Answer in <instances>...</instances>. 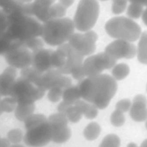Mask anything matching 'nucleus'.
Returning <instances> with one entry per match:
<instances>
[{"mask_svg": "<svg viewBox=\"0 0 147 147\" xmlns=\"http://www.w3.org/2000/svg\"><path fill=\"white\" fill-rule=\"evenodd\" d=\"M24 122L26 131L23 140L27 146L42 147L51 141V127L44 114H33Z\"/></svg>", "mask_w": 147, "mask_h": 147, "instance_id": "nucleus-3", "label": "nucleus"}, {"mask_svg": "<svg viewBox=\"0 0 147 147\" xmlns=\"http://www.w3.org/2000/svg\"><path fill=\"white\" fill-rule=\"evenodd\" d=\"M105 28L111 37L131 42L139 39L142 33L139 25L133 20L123 16L110 19L106 22Z\"/></svg>", "mask_w": 147, "mask_h": 147, "instance_id": "nucleus-5", "label": "nucleus"}, {"mask_svg": "<svg viewBox=\"0 0 147 147\" xmlns=\"http://www.w3.org/2000/svg\"><path fill=\"white\" fill-rule=\"evenodd\" d=\"M128 0H113L111 6L112 12L114 14L122 13L126 9Z\"/></svg>", "mask_w": 147, "mask_h": 147, "instance_id": "nucleus-34", "label": "nucleus"}, {"mask_svg": "<svg viewBox=\"0 0 147 147\" xmlns=\"http://www.w3.org/2000/svg\"><path fill=\"white\" fill-rule=\"evenodd\" d=\"M0 138H1V137H0Z\"/></svg>", "mask_w": 147, "mask_h": 147, "instance_id": "nucleus-51", "label": "nucleus"}, {"mask_svg": "<svg viewBox=\"0 0 147 147\" xmlns=\"http://www.w3.org/2000/svg\"><path fill=\"white\" fill-rule=\"evenodd\" d=\"M7 16L9 26L5 34L11 40L24 42L30 38L41 37L42 24L33 17L25 15L23 7Z\"/></svg>", "mask_w": 147, "mask_h": 147, "instance_id": "nucleus-2", "label": "nucleus"}, {"mask_svg": "<svg viewBox=\"0 0 147 147\" xmlns=\"http://www.w3.org/2000/svg\"><path fill=\"white\" fill-rule=\"evenodd\" d=\"M140 147H147V138L144 140V141L141 143Z\"/></svg>", "mask_w": 147, "mask_h": 147, "instance_id": "nucleus-42", "label": "nucleus"}, {"mask_svg": "<svg viewBox=\"0 0 147 147\" xmlns=\"http://www.w3.org/2000/svg\"><path fill=\"white\" fill-rule=\"evenodd\" d=\"M74 1L75 0H59V3L67 9L74 3Z\"/></svg>", "mask_w": 147, "mask_h": 147, "instance_id": "nucleus-38", "label": "nucleus"}, {"mask_svg": "<svg viewBox=\"0 0 147 147\" xmlns=\"http://www.w3.org/2000/svg\"><path fill=\"white\" fill-rule=\"evenodd\" d=\"M67 12V9L60 3H53L49 10V15L51 18H63Z\"/></svg>", "mask_w": 147, "mask_h": 147, "instance_id": "nucleus-30", "label": "nucleus"}, {"mask_svg": "<svg viewBox=\"0 0 147 147\" xmlns=\"http://www.w3.org/2000/svg\"><path fill=\"white\" fill-rule=\"evenodd\" d=\"M63 90L61 88L54 87L48 90L47 94V98L51 102H57L62 98V95Z\"/></svg>", "mask_w": 147, "mask_h": 147, "instance_id": "nucleus-35", "label": "nucleus"}, {"mask_svg": "<svg viewBox=\"0 0 147 147\" xmlns=\"http://www.w3.org/2000/svg\"><path fill=\"white\" fill-rule=\"evenodd\" d=\"M101 131L100 125L96 122H91L88 123L83 130V136L88 141L96 139Z\"/></svg>", "mask_w": 147, "mask_h": 147, "instance_id": "nucleus-24", "label": "nucleus"}, {"mask_svg": "<svg viewBox=\"0 0 147 147\" xmlns=\"http://www.w3.org/2000/svg\"><path fill=\"white\" fill-rule=\"evenodd\" d=\"M10 147H24L23 145L20 144H13L10 146Z\"/></svg>", "mask_w": 147, "mask_h": 147, "instance_id": "nucleus-45", "label": "nucleus"}, {"mask_svg": "<svg viewBox=\"0 0 147 147\" xmlns=\"http://www.w3.org/2000/svg\"><path fill=\"white\" fill-rule=\"evenodd\" d=\"M1 95H0V101H1Z\"/></svg>", "mask_w": 147, "mask_h": 147, "instance_id": "nucleus-49", "label": "nucleus"}, {"mask_svg": "<svg viewBox=\"0 0 147 147\" xmlns=\"http://www.w3.org/2000/svg\"><path fill=\"white\" fill-rule=\"evenodd\" d=\"M146 91H147V84H146Z\"/></svg>", "mask_w": 147, "mask_h": 147, "instance_id": "nucleus-50", "label": "nucleus"}, {"mask_svg": "<svg viewBox=\"0 0 147 147\" xmlns=\"http://www.w3.org/2000/svg\"><path fill=\"white\" fill-rule=\"evenodd\" d=\"M80 98L81 95L78 85L71 86L63 90V101L69 105H74Z\"/></svg>", "mask_w": 147, "mask_h": 147, "instance_id": "nucleus-21", "label": "nucleus"}, {"mask_svg": "<svg viewBox=\"0 0 147 147\" xmlns=\"http://www.w3.org/2000/svg\"><path fill=\"white\" fill-rule=\"evenodd\" d=\"M121 140L118 136L109 134L102 140L99 147H120Z\"/></svg>", "mask_w": 147, "mask_h": 147, "instance_id": "nucleus-29", "label": "nucleus"}, {"mask_svg": "<svg viewBox=\"0 0 147 147\" xmlns=\"http://www.w3.org/2000/svg\"><path fill=\"white\" fill-rule=\"evenodd\" d=\"M68 121L72 123L78 122L82 117V113L74 105H69L66 109L64 114Z\"/></svg>", "mask_w": 147, "mask_h": 147, "instance_id": "nucleus-26", "label": "nucleus"}, {"mask_svg": "<svg viewBox=\"0 0 147 147\" xmlns=\"http://www.w3.org/2000/svg\"><path fill=\"white\" fill-rule=\"evenodd\" d=\"M141 17H142V21H143L144 24L146 26H147V7L144 10V12L142 13V15Z\"/></svg>", "mask_w": 147, "mask_h": 147, "instance_id": "nucleus-41", "label": "nucleus"}, {"mask_svg": "<svg viewBox=\"0 0 147 147\" xmlns=\"http://www.w3.org/2000/svg\"><path fill=\"white\" fill-rule=\"evenodd\" d=\"M42 74L43 73L39 72L33 67L30 66L21 69L20 76L25 78L38 87L39 82Z\"/></svg>", "mask_w": 147, "mask_h": 147, "instance_id": "nucleus-22", "label": "nucleus"}, {"mask_svg": "<svg viewBox=\"0 0 147 147\" xmlns=\"http://www.w3.org/2000/svg\"><path fill=\"white\" fill-rule=\"evenodd\" d=\"M75 29L73 21L69 18H51L42 23L41 37L47 44L59 47L69 40Z\"/></svg>", "mask_w": 147, "mask_h": 147, "instance_id": "nucleus-4", "label": "nucleus"}, {"mask_svg": "<svg viewBox=\"0 0 147 147\" xmlns=\"http://www.w3.org/2000/svg\"><path fill=\"white\" fill-rule=\"evenodd\" d=\"M137 56L141 63L147 65V30L141 33L139 38Z\"/></svg>", "mask_w": 147, "mask_h": 147, "instance_id": "nucleus-19", "label": "nucleus"}, {"mask_svg": "<svg viewBox=\"0 0 147 147\" xmlns=\"http://www.w3.org/2000/svg\"><path fill=\"white\" fill-rule=\"evenodd\" d=\"M74 105L87 119H92L95 118L98 114V109L94 105L85 100L79 99Z\"/></svg>", "mask_w": 147, "mask_h": 147, "instance_id": "nucleus-18", "label": "nucleus"}, {"mask_svg": "<svg viewBox=\"0 0 147 147\" xmlns=\"http://www.w3.org/2000/svg\"><path fill=\"white\" fill-rule=\"evenodd\" d=\"M100 1H108V0H100Z\"/></svg>", "mask_w": 147, "mask_h": 147, "instance_id": "nucleus-48", "label": "nucleus"}, {"mask_svg": "<svg viewBox=\"0 0 147 147\" xmlns=\"http://www.w3.org/2000/svg\"><path fill=\"white\" fill-rule=\"evenodd\" d=\"M10 142L7 138H0V147H10Z\"/></svg>", "mask_w": 147, "mask_h": 147, "instance_id": "nucleus-39", "label": "nucleus"}, {"mask_svg": "<svg viewBox=\"0 0 147 147\" xmlns=\"http://www.w3.org/2000/svg\"><path fill=\"white\" fill-rule=\"evenodd\" d=\"M7 138L13 144H19L24 138V134L19 129H13L9 130L7 134Z\"/></svg>", "mask_w": 147, "mask_h": 147, "instance_id": "nucleus-32", "label": "nucleus"}, {"mask_svg": "<svg viewBox=\"0 0 147 147\" xmlns=\"http://www.w3.org/2000/svg\"><path fill=\"white\" fill-rule=\"evenodd\" d=\"M145 127H146V129H147V119L146 120V122H145Z\"/></svg>", "mask_w": 147, "mask_h": 147, "instance_id": "nucleus-46", "label": "nucleus"}, {"mask_svg": "<svg viewBox=\"0 0 147 147\" xmlns=\"http://www.w3.org/2000/svg\"><path fill=\"white\" fill-rule=\"evenodd\" d=\"M56 0H34L31 2L33 16L44 23L51 19L49 10Z\"/></svg>", "mask_w": 147, "mask_h": 147, "instance_id": "nucleus-17", "label": "nucleus"}, {"mask_svg": "<svg viewBox=\"0 0 147 147\" xmlns=\"http://www.w3.org/2000/svg\"><path fill=\"white\" fill-rule=\"evenodd\" d=\"M130 115L136 122H143L147 119V99L141 94L137 95L133 99L130 109Z\"/></svg>", "mask_w": 147, "mask_h": 147, "instance_id": "nucleus-15", "label": "nucleus"}, {"mask_svg": "<svg viewBox=\"0 0 147 147\" xmlns=\"http://www.w3.org/2000/svg\"><path fill=\"white\" fill-rule=\"evenodd\" d=\"M4 57L9 65L16 69H23L32 65V52L24 44L10 50Z\"/></svg>", "mask_w": 147, "mask_h": 147, "instance_id": "nucleus-11", "label": "nucleus"}, {"mask_svg": "<svg viewBox=\"0 0 147 147\" xmlns=\"http://www.w3.org/2000/svg\"><path fill=\"white\" fill-rule=\"evenodd\" d=\"M17 69L9 65L0 74V95L10 96L12 87L16 80Z\"/></svg>", "mask_w": 147, "mask_h": 147, "instance_id": "nucleus-16", "label": "nucleus"}, {"mask_svg": "<svg viewBox=\"0 0 147 147\" xmlns=\"http://www.w3.org/2000/svg\"><path fill=\"white\" fill-rule=\"evenodd\" d=\"M17 103L11 96H6L0 101V108L3 112L11 113L14 111Z\"/></svg>", "mask_w": 147, "mask_h": 147, "instance_id": "nucleus-28", "label": "nucleus"}, {"mask_svg": "<svg viewBox=\"0 0 147 147\" xmlns=\"http://www.w3.org/2000/svg\"><path fill=\"white\" fill-rule=\"evenodd\" d=\"M24 45L32 52L44 48V41L38 37H34L27 40L23 42Z\"/></svg>", "mask_w": 147, "mask_h": 147, "instance_id": "nucleus-31", "label": "nucleus"}, {"mask_svg": "<svg viewBox=\"0 0 147 147\" xmlns=\"http://www.w3.org/2000/svg\"><path fill=\"white\" fill-rule=\"evenodd\" d=\"M105 52L115 59H132L137 55V48L131 42L116 39L105 49Z\"/></svg>", "mask_w": 147, "mask_h": 147, "instance_id": "nucleus-13", "label": "nucleus"}, {"mask_svg": "<svg viewBox=\"0 0 147 147\" xmlns=\"http://www.w3.org/2000/svg\"><path fill=\"white\" fill-rule=\"evenodd\" d=\"M8 26V16L2 9H0V37L5 33Z\"/></svg>", "mask_w": 147, "mask_h": 147, "instance_id": "nucleus-36", "label": "nucleus"}, {"mask_svg": "<svg viewBox=\"0 0 147 147\" xmlns=\"http://www.w3.org/2000/svg\"><path fill=\"white\" fill-rule=\"evenodd\" d=\"M116 60L105 51L96 55H90L83 63V69L86 77H92L102 74L116 64Z\"/></svg>", "mask_w": 147, "mask_h": 147, "instance_id": "nucleus-8", "label": "nucleus"}, {"mask_svg": "<svg viewBox=\"0 0 147 147\" xmlns=\"http://www.w3.org/2000/svg\"><path fill=\"white\" fill-rule=\"evenodd\" d=\"M72 86L71 79L62 74L59 70L52 68L42 74L38 87L45 91L59 87L63 90Z\"/></svg>", "mask_w": 147, "mask_h": 147, "instance_id": "nucleus-12", "label": "nucleus"}, {"mask_svg": "<svg viewBox=\"0 0 147 147\" xmlns=\"http://www.w3.org/2000/svg\"><path fill=\"white\" fill-rule=\"evenodd\" d=\"M99 14V5L97 0H80L72 20L75 29L82 32L91 30Z\"/></svg>", "mask_w": 147, "mask_h": 147, "instance_id": "nucleus-6", "label": "nucleus"}, {"mask_svg": "<svg viewBox=\"0 0 147 147\" xmlns=\"http://www.w3.org/2000/svg\"><path fill=\"white\" fill-rule=\"evenodd\" d=\"M53 51L51 49L43 48L32 52L31 66L41 73L52 69L51 56Z\"/></svg>", "mask_w": 147, "mask_h": 147, "instance_id": "nucleus-14", "label": "nucleus"}, {"mask_svg": "<svg viewBox=\"0 0 147 147\" xmlns=\"http://www.w3.org/2000/svg\"><path fill=\"white\" fill-rule=\"evenodd\" d=\"M21 2L23 3H30L32 2L33 0H19Z\"/></svg>", "mask_w": 147, "mask_h": 147, "instance_id": "nucleus-44", "label": "nucleus"}, {"mask_svg": "<svg viewBox=\"0 0 147 147\" xmlns=\"http://www.w3.org/2000/svg\"><path fill=\"white\" fill-rule=\"evenodd\" d=\"M110 122L115 127L122 126L125 122V117L123 113L115 109L111 114Z\"/></svg>", "mask_w": 147, "mask_h": 147, "instance_id": "nucleus-33", "label": "nucleus"}, {"mask_svg": "<svg viewBox=\"0 0 147 147\" xmlns=\"http://www.w3.org/2000/svg\"><path fill=\"white\" fill-rule=\"evenodd\" d=\"M3 113V112L2 111V110H1V108H0V115H1Z\"/></svg>", "mask_w": 147, "mask_h": 147, "instance_id": "nucleus-47", "label": "nucleus"}, {"mask_svg": "<svg viewBox=\"0 0 147 147\" xmlns=\"http://www.w3.org/2000/svg\"><path fill=\"white\" fill-rule=\"evenodd\" d=\"M127 147H138L135 143L134 142H130L127 144Z\"/></svg>", "mask_w": 147, "mask_h": 147, "instance_id": "nucleus-43", "label": "nucleus"}, {"mask_svg": "<svg viewBox=\"0 0 147 147\" xmlns=\"http://www.w3.org/2000/svg\"><path fill=\"white\" fill-rule=\"evenodd\" d=\"M45 90L20 76L17 78L11 90L10 96L13 97L17 104H30L41 99Z\"/></svg>", "mask_w": 147, "mask_h": 147, "instance_id": "nucleus-7", "label": "nucleus"}, {"mask_svg": "<svg viewBox=\"0 0 147 147\" xmlns=\"http://www.w3.org/2000/svg\"><path fill=\"white\" fill-rule=\"evenodd\" d=\"M34 103L17 104L14 110V115L18 121L24 122L28 117L34 114Z\"/></svg>", "mask_w": 147, "mask_h": 147, "instance_id": "nucleus-20", "label": "nucleus"}, {"mask_svg": "<svg viewBox=\"0 0 147 147\" xmlns=\"http://www.w3.org/2000/svg\"><path fill=\"white\" fill-rule=\"evenodd\" d=\"M47 118L52 130L51 141L57 144L67 142L71 136V131L68 126V120L66 116L58 112Z\"/></svg>", "mask_w": 147, "mask_h": 147, "instance_id": "nucleus-10", "label": "nucleus"}, {"mask_svg": "<svg viewBox=\"0 0 147 147\" xmlns=\"http://www.w3.org/2000/svg\"><path fill=\"white\" fill-rule=\"evenodd\" d=\"M97 34L90 30L83 33H74L68 41V44L84 57L92 55L96 49Z\"/></svg>", "mask_w": 147, "mask_h": 147, "instance_id": "nucleus-9", "label": "nucleus"}, {"mask_svg": "<svg viewBox=\"0 0 147 147\" xmlns=\"http://www.w3.org/2000/svg\"><path fill=\"white\" fill-rule=\"evenodd\" d=\"M130 72V68L125 63L115 64L112 68V77L115 80H121L127 76Z\"/></svg>", "mask_w": 147, "mask_h": 147, "instance_id": "nucleus-25", "label": "nucleus"}, {"mask_svg": "<svg viewBox=\"0 0 147 147\" xmlns=\"http://www.w3.org/2000/svg\"><path fill=\"white\" fill-rule=\"evenodd\" d=\"M144 6L134 3H130L128 6L126 10V14L128 16V18L131 20H136L142 16L144 12Z\"/></svg>", "mask_w": 147, "mask_h": 147, "instance_id": "nucleus-27", "label": "nucleus"}, {"mask_svg": "<svg viewBox=\"0 0 147 147\" xmlns=\"http://www.w3.org/2000/svg\"><path fill=\"white\" fill-rule=\"evenodd\" d=\"M132 103L129 99H122L119 100L115 105V109L122 112L125 113L130 110Z\"/></svg>", "mask_w": 147, "mask_h": 147, "instance_id": "nucleus-37", "label": "nucleus"}, {"mask_svg": "<svg viewBox=\"0 0 147 147\" xmlns=\"http://www.w3.org/2000/svg\"><path fill=\"white\" fill-rule=\"evenodd\" d=\"M130 3H134L142 6H147V0H128Z\"/></svg>", "mask_w": 147, "mask_h": 147, "instance_id": "nucleus-40", "label": "nucleus"}, {"mask_svg": "<svg viewBox=\"0 0 147 147\" xmlns=\"http://www.w3.org/2000/svg\"><path fill=\"white\" fill-rule=\"evenodd\" d=\"M23 44V42L14 41L3 34L0 37V55H5L11 49Z\"/></svg>", "mask_w": 147, "mask_h": 147, "instance_id": "nucleus-23", "label": "nucleus"}, {"mask_svg": "<svg viewBox=\"0 0 147 147\" xmlns=\"http://www.w3.org/2000/svg\"><path fill=\"white\" fill-rule=\"evenodd\" d=\"M78 86L81 98L94 105L98 109H104L109 105L117 90L116 80L107 74L87 77L79 81Z\"/></svg>", "mask_w": 147, "mask_h": 147, "instance_id": "nucleus-1", "label": "nucleus"}]
</instances>
